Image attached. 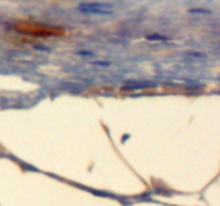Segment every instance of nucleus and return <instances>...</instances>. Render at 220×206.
<instances>
[{
    "label": "nucleus",
    "mask_w": 220,
    "mask_h": 206,
    "mask_svg": "<svg viewBox=\"0 0 220 206\" xmlns=\"http://www.w3.org/2000/svg\"><path fill=\"white\" fill-rule=\"evenodd\" d=\"M190 13H200V14H203V13H206V14H211L212 12L208 11V10H205V9H193V10H189Z\"/></svg>",
    "instance_id": "nucleus-3"
},
{
    "label": "nucleus",
    "mask_w": 220,
    "mask_h": 206,
    "mask_svg": "<svg viewBox=\"0 0 220 206\" xmlns=\"http://www.w3.org/2000/svg\"><path fill=\"white\" fill-rule=\"evenodd\" d=\"M96 65H99V66H108V62H96Z\"/></svg>",
    "instance_id": "nucleus-6"
},
{
    "label": "nucleus",
    "mask_w": 220,
    "mask_h": 206,
    "mask_svg": "<svg viewBox=\"0 0 220 206\" xmlns=\"http://www.w3.org/2000/svg\"><path fill=\"white\" fill-rule=\"evenodd\" d=\"M147 39L148 40H168V38L166 37H161V36H159V35H153V36H148L147 37Z\"/></svg>",
    "instance_id": "nucleus-4"
},
{
    "label": "nucleus",
    "mask_w": 220,
    "mask_h": 206,
    "mask_svg": "<svg viewBox=\"0 0 220 206\" xmlns=\"http://www.w3.org/2000/svg\"><path fill=\"white\" fill-rule=\"evenodd\" d=\"M77 55H82V56H93V53L91 52H87V50H84V52H79Z\"/></svg>",
    "instance_id": "nucleus-5"
},
{
    "label": "nucleus",
    "mask_w": 220,
    "mask_h": 206,
    "mask_svg": "<svg viewBox=\"0 0 220 206\" xmlns=\"http://www.w3.org/2000/svg\"><path fill=\"white\" fill-rule=\"evenodd\" d=\"M82 12L86 14H95V15H101V16H106V15H112V12L108 10H100V9H89V8H79Z\"/></svg>",
    "instance_id": "nucleus-2"
},
{
    "label": "nucleus",
    "mask_w": 220,
    "mask_h": 206,
    "mask_svg": "<svg viewBox=\"0 0 220 206\" xmlns=\"http://www.w3.org/2000/svg\"><path fill=\"white\" fill-rule=\"evenodd\" d=\"M79 8H89V9H100V10H108L113 8L112 4L105 3V2H84L79 4Z\"/></svg>",
    "instance_id": "nucleus-1"
}]
</instances>
